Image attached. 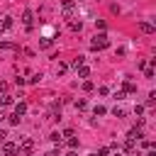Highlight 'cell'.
I'll return each instance as SVG.
<instances>
[{"label":"cell","instance_id":"obj_26","mask_svg":"<svg viewBox=\"0 0 156 156\" xmlns=\"http://www.w3.org/2000/svg\"><path fill=\"white\" fill-rule=\"evenodd\" d=\"M66 156H78V154H76V151H68V154H66Z\"/></svg>","mask_w":156,"mask_h":156},{"label":"cell","instance_id":"obj_7","mask_svg":"<svg viewBox=\"0 0 156 156\" xmlns=\"http://www.w3.org/2000/svg\"><path fill=\"white\" fill-rule=\"evenodd\" d=\"M15 24V20L12 17H2V22H0V32H5V29H10Z\"/></svg>","mask_w":156,"mask_h":156},{"label":"cell","instance_id":"obj_24","mask_svg":"<svg viewBox=\"0 0 156 156\" xmlns=\"http://www.w3.org/2000/svg\"><path fill=\"white\" fill-rule=\"evenodd\" d=\"M5 136H7V134H5V132H2V129H0V141H2V139H5Z\"/></svg>","mask_w":156,"mask_h":156},{"label":"cell","instance_id":"obj_29","mask_svg":"<svg viewBox=\"0 0 156 156\" xmlns=\"http://www.w3.org/2000/svg\"><path fill=\"white\" fill-rule=\"evenodd\" d=\"M90 156H98V154H90Z\"/></svg>","mask_w":156,"mask_h":156},{"label":"cell","instance_id":"obj_21","mask_svg":"<svg viewBox=\"0 0 156 156\" xmlns=\"http://www.w3.org/2000/svg\"><path fill=\"white\" fill-rule=\"evenodd\" d=\"M0 49H15V44H10V41H0Z\"/></svg>","mask_w":156,"mask_h":156},{"label":"cell","instance_id":"obj_14","mask_svg":"<svg viewBox=\"0 0 156 156\" xmlns=\"http://www.w3.org/2000/svg\"><path fill=\"white\" fill-rule=\"evenodd\" d=\"M66 71H68V66H66V63H58V66H56V73H58V76H63Z\"/></svg>","mask_w":156,"mask_h":156},{"label":"cell","instance_id":"obj_10","mask_svg":"<svg viewBox=\"0 0 156 156\" xmlns=\"http://www.w3.org/2000/svg\"><path fill=\"white\" fill-rule=\"evenodd\" d=\"M78 76H80V78H88V76H90V68L80 66V68H78Z\"/></svg>","mask_w":156,"mask_h":156},{"label":"cell","instance_id":"obj_9","mask_svg":"<svg viewBox=\"0 0 156 156\" xmlns=\"http://www.w3.org/2000/svg\"><path fill=\"white\" fill-rule=\"evenodd\" d=\"M83 61H85V58H83V56H76V58H73V63H71V66H73V68H76V71H78V68H80V66H83Z\"/></svg>","mask_w":156,"mask_h":156},{"label":"cell","instance_id":"obj_23","mask_svg":"<svg viewBox=\"0 0 156 156\" xmlns=\"http://www.w3.org/2000/svg\"><path fill=\"white\" fill-rule=\"evenodd\" d=\"M107 151H110V149H107V146H102V149L98 151V156H107Z\"/></svg>","mask_w":156,"mask_h":156},{"label":"cell","instance_id":"obj_4","mask_svg":"<svg viewBox=\"0 0 156 156\" xmlns=\"http://www.w3.org/2000/svg\"><path fill=\"white\" fill-rule=\"evenodd\" d=\"M139 29H141L144 34H154V24H151V22H139Z\"/></svg>","mask_w":156,"mask_h":156},{"label":"cell","instance_id":"obj_28","mask_svg":"<svg viewBox=\"0 0 156 156\" xmlns=\"http://www.w3.org/2000/svg\"><path fill=\"white\" fill-rule=\"evenodd\" d=\"M115 156H122V154H119V151H115Z\"/></svg>","mask_w":156,"mask_h":156},{"label":"cell","instance_id":"obj_2","mask_svg":"<svg viewBox=\"0 0 156 156\" xmlns=\"http://www.w3.org/2000/svg\"><path fill=\"white\" fill-rule=\"evenodd\" d=\"M22 22H24V27H27V29H32V22H34V12H32V10H27V12L22 15Z\"/></svg>","mask_w":156,"mask_h":156},{"label":"cell","instance_id":"obj_18","mask_svg":"<svg viewBox=\"0 0 156 156\" xmlns=\"http://www.w3.org/2000/svg\"><path fill=\"white\" fill-rule=\"evenodd\" d=\"M39 80H41V73H34V76L29 78V83H39Z\"/></svg>","mask_w":156,"mask_h":156},{"label":"cell","instance_id":"obj_25","mask_svg":"<svg viewBox=\"0 0 156 156\" xmlns=\"http://www.w3.org/2000/svg\"><path fill=\"white\" fill-rule=\"evenodd\" d=\"M146 156H156V151H151V149H149V154H146Z\"/></svg>","mask_w":156,"mask_h":156},{"label":"cell","instance_id":"obj_16","mask_svg":"<svg viewBox=\"0 0 156 156\" xmlns=\"http://www.w3.org/2000/svg\"><path fill=\"white\" fill-rule=\"evenodd\" d=\"M76 107H78V110H85L88 102H85V100H76Z\"/></svg>","mask_w":156,"mask_h":156},{"label":"cell","instance_id":"obj_5","mask_svg":"<svg viewBox=\"0 0 156 156\" xmlns=\"http://www.w3.org/2000/svg\"><path fill=\"white\" fill-rule=\"evenodd\" d=\"M127 139H129V141H139V139H141V132H139V129L134 127V129H129V134H127Z\"/></svg>","mask_w":156,"mask_h":156},{"label":"cell","instance_id":"obj_15","mask_svg":"<svg viewBox=\"0 0 156 156\" xmlns=\"http://www.w3.org/2000/svg\"><path fill=\"white\" fill-rule=\"evenodd\" d=\"M112 115H115V117H124L127 112H124V107H115V110H112Z\"/></svg>","mask_w":156,"mask_h":156},{"label":"cell","instance_id":"obj_3","mask_svg":"<svg viewBox=\"0 0 156 156\" xmlns=\"http://www.w3.org/2000/svg\"><path fill=\"white\" fill-rule=\"evenodd\" d=\"M73 15V0H63V17Z\"/></svg>","mask_w":156,"mask_h":156},{"label":"cell","instance_id":"obj_27","mask_svg":"<svg viewBox=\"0 0 156 156\" xmlns=\"http://www.w3.org/2000/svg\"><path fill=\"white\" fill-rule=\"evenodd\" d=\"M2 119H5V112H0V122H2Z\"/></svg>","mask_w":156,"mask_h":156},{"label":"cell","instance_id":"obj_19","mask_svg":"<svg viewBox=\"0 0 156 156\" xmlns=\"http://www.w3.org/2000/svg\"><path fill=\"white\" fill-rule=\"evenodd\" d=\"M10 124H20V115H10Z\"/></svg>","mask_w":156,"mask_h":156},{"label":"cell","instance_id":"obj_20","mask_svg":"<svg viewBox=\"0 0 156 156\" xmlns=\"http://www.w3.org/2000/svg\"><path fill=\"white\" fill-rule=\"evenodd\" d=\"M22 151H32V141H29V139L22 144Z\"/></svg>","mask_w":156,"mask_h":156},{"label":"cell","instance_id":"obj_13","mask_svg":"<svg viewBox=\"0 0 156 156\" xmlns=\"http://www.w3.org/2000/svg\"><path fill=\"white\" fill-rule=\"evenodd\" d=\"M54 46V39H41V49H51Z\"/></svg>","mask_w":156,"mask_h":156},{"label":"cell","instance_id":"obj_17","mask_svg":"<svg viewBox=\"0 0 156 156\" xmlns=\"http://www.w3.org/2000/svg\"><path fill=\"white\" fill-rule=\"evenodd\" d=\"M68 146L76 149V146H78V139H76V136H68Z\"/></svg>","mask_w":156,"mask_h":156},{"label":"cell","instance_id":"obj_22","mask_svg":"<svg viewBox=\"0 0 156 156\" xmlns=\"http://www.w3.org/2000/svg\"><path fill=\"white\" fill-rule=\"evenodd\" d=\"M105 112H107V110H105L102 105H98V107H95V115H105Z\"/></svg>","mask_w":156,"mask_h":156},{"label":"cell","instance_id":"obj_11","mask_svg":"<svg viewBox=\"0 0 156 156\" xmlns=\"http://www.w3.org/2000/svg\"><path fill=\"white\" fill-rule=\"evenodd\" d=\"M12 102H15L12 95H2V100H0V105H12Z\"/></svg>","mask_w":156,"mask_h":156},{"label":"cell","instance_id":"obj_12","mask_svg":"<svg viewBox=\"0 0 156 156\" xmlns=\"http://www.w3.org/2000/svg\"><path fill=\"white\" fill-rule=\"evenodd\" d=\"M71 29H73V32H80V29H83V22H80V20H78V22H71Z\"/></svg>","mask_w":156,"mask_h":156},{"label":"cell","instance_id":"obj_8","mask_svg":"<svg viewBox=\"0 0 156 156\" xmlns=\"http://www.w3.org/2000/svg\"><path fill=\"white\" fill-rule=\"evenodd\" d=\"M24 112H27V102H17V105H15V115H20V117H22Z\"/></svg>","mask_w":156,"mask_h":156},{"label":"cell","instance_id":"obj_6","mask_svg":"<svg viewBox=\"0 0 156 156\" xmlns=\"http://www.w3.org/2000/svg\"><path fill=\"white\" fill-rule=\"evenodd\" d=\"M20 149H17V144H12V141H7L5 146H2V154H17Z\"/></svg>","mask_w":156,"mask_h":156},{"label":"cell","instance_id":"obj_1","mask_svg":"<svg viewBox=\"0 0 156 156\" xmlns=\"http://www.w3.org/2000/svg\"><path fill=\"white\" fill-rule=\"evenodd\" d=\"M107 44H110V39H107V34H105V32H102V34H95V37H93V41H90V46H93V49H105Z\"/></svg>","mask_w":156,"mask_h":156}]
</instances>
